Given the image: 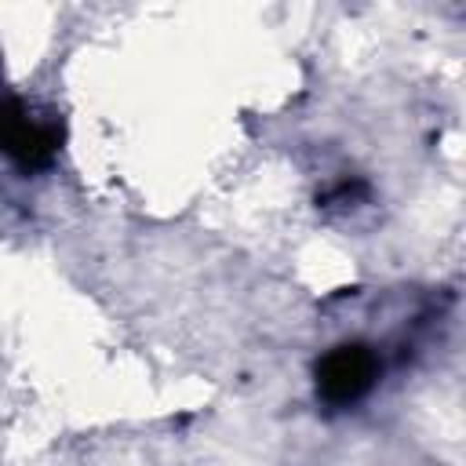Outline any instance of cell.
Segmentation results:
<instances>
[{
  "mask_svg": "<svg viewBox=\"0 0 466 466\" xmlns=\"http://www.w3.org/2000/svg\"><path fill=\"white\" fill-rule=\"evenodd\" d=\"M379 375V360L368 346H335L320 364H317V390L331 404H353L360 400Z\"/></svg>",
  "mask_w": 466,
  "mask_h": 466,
  "instance_id": "cell-1",
  "label": "cell"
}]
</instances>
